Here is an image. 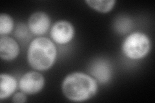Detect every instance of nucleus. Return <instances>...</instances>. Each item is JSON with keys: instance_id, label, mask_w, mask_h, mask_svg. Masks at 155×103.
Wrapping results in <instances>:
<instances>
[{"instance_id": "3", "label": "nucleus", "mask_w": 155, "mask_h": 103, "mask_svg": "<svg viewBox=\"0 0 155 103\" xmlns=\"http://www.w3.org/2000/svg\"><path fill=\"white\" fill-rule=\"evenodd\" d=\"M151 48V41L142 32H133L125 39L122 44L124 54L131 60H140L146 56Z\"/></svg>"}, {"instance_id": "12", "label": "nucleus", "mask_w": 155, "mask_h": 103, "mask_svg": "<svg viewBox=\"0 0 155 103\" xmlns=\"http://www.w3.org/2000/svg\"><path fill=\"white\" fill-rule=\"evenodd\" d=\"M115 27L117 31L121 33L125 34L130 30V28L132 27V24L131 21L129 19L125 18H120L116 21Z\"/></svg>"}, {"instance_id": "8", "label": "nucleus", "mask_w": 155, "mask_h": 103, "mask_svg": "<svg viewBox=\"0 0 155 103\" xmlns=\"http://www.w3.org/2000/svg\"><path fill=\"white\" fill-rule=\"evenodd\" d=\"M90 73L100 82H107L111 77L112 70L108 61L98 60L94 61L90 67Z\"/></svg>"}, {"instance_id": "9", "label": "nucleus", "mask_w": 155, "mask_h": 103, "mask_svg": "<svg viewBox=\"0 0 155 103\" xmlns=\"http://www.w3.org/2000/svg\"><path fill=\"white\" fill-rule=\"evenodd\" d=\"M18 82L12 76L2 73L0 76V99H7L16 90Z\"/></svg>"}, {"instance_id": "5", "label": "nucleus", "mask_w": 155, "mask_h": 103, "mask_svg": "<svg viewBox=\"0 0 155 103\" xmlns=\"http://www.w3.org/2000/svg\"><path fill=\"white\" fill-rule=\"evenodd\" d=\"M74 35V28L72 24L67 21L55 23L51 28V36L56 43L61 45L69 43Z\"/></svg>"}, {"instance_id": "11", "label": "nucleus", "mask_w": 155, "mask_h": 103, "mask_svg": "<svg viewBox=\"0 0 155 103\" xmlns=\"http://www.w3.org/2000/svg\"><path fill=\"white\" fill-rule=\"evenodd\" d=\"M14 28V21L12 18L7 14L0 15V34L5 36L11 33Z\"/></svg>"}, {"instance_id": "6", "label": "nucleus", "mask_w": 155, "mask_h": 103, "mask_svg": "<svg viewBox=\"0 0 155 103\" xmlns=\"http://www.w3.org/2000/svg\"><path fill=\"white\" fill-rule=\"evenodd\" d=\"M50 25L51 19L43 12H36L32 14L28 21L29 31L36 36H41L45 34Z\"/></svg>"}, {"instance_id": "2", "label": "nucleus", "mask_w": 155, "mask_h": 103, "mask_svg": "<svg viewBox=\"0 0 155 103\" xmlns=\"http://www.w3.org/2000/svg\"><path fill=\"white\" fill-rule=\"evenodd\" d=\"M57 56L56 46L51 40L39 37L32 40L29 45L27 60L34 69L44 71L54 65Z\"/></svg>"}, {"instance_id": "10", "label": "nucleus", "mask_w": 155, "mask_h": 103, "mask_svg": "<svg viewBox=\"0 0 155 103\" xmlns=\"http://www.w3.org/2000/svg\"><path fill=\"white\" fill-rule=\"evenodd\" d=\"M86 3L88 5L100 12L106 13L110 11L114 7L116 1L114 0H106V1H93V0H86Z\"/></svg>"}, {"instance_id": "1", "label": "nucleus", "mask_w": 155, "mask_h": 103, "mask_svg": "<svg viewBox=\"0 0 155 103\" xmlns=\"http://www.w3.org/2000/svg\"><path fill=\"white\" fill-rule=\"evenodd\" d=\"M98 85L93 77L81 72L68 75L63 81L62 91L71 101L82 102L88 100L96 94Z\"/></svg>"}, {"instance_id": "13", "label": "nucleus", "mask_w": 155, "mask_h": 103, "mask_svg": "<svg viewBox=\"0 0 155 103\" xmlns=\"http://www.w3.org/2000/svg\"><path fill=\"white\" fill-rule=\"evenodd\" d=\"M12 101L14 102L17 103H22L27 101V97L25 95V93L19 92L17 94H14L12 98Z\"/></svg>"}, {"instance_id": "7", "label": "nucleus", "mask_w": 155, "mask_h": 103, "mask_svg": "<svg viewBox=\"0 0 155 103\" xmlns=\"http://www.w3.org/2000/svg\"><path fill=\"white\" fill-rule=\"evenodd\" d=\"M19 53V47L13 38L7 36L0 37V56L2 60L12 61L16 59Z\"/></svg>"}, {"instance_id": "4", "label": "nucleus", "mask_w": 155, "mask_h": 103, "mask_svg": "<svg viewBox=\"0 0 155 103\" xmlns=\"http://www.w3.org/2000/svg\"><path fill=\"white\" fill-rule=\"evenodd\" d=\"M44 85V77L41 73L36 72H28L19 80V88L25 94L33 95L41 90Z\"/></svg>"}]
</instances>
